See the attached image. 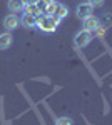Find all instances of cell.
Returning <instances> with one entry per match:
<instances>
[{
  "instance_id": "5bb4252c",
  "label": "cell",
  "mask_w": 112,
  "mask_h": 125,
  "mask_svg": "<svg viewBox=\"0 0 112 125\" xmlns=\"http://www.w3.org/2000/svg\"><path fill=\"white\" fill-rule=\"evenodd\" d=\"M24 5H38V0H22Z\"/></svg>"
},
{
  "instance_id": "4fadbf2b",
  "label": "cell",
  "mask_w": 112,
  "mask_h": 125,
  "mask_svg": "<svg viewBox=\"0 0 112 125\" xmlns=\"http://www.w3.org/2000/svg\"><path fill=\"white\" fill-rule=\"evenodd\" d=\"M89 3L92 5L94 9H99V7H102V5H104V0H89Z\"/></svg>"
},
{
  "instance_id": "277c9868",
  "label": "cell",
  "mask_w": 112,
  "mask_h": 125,
  "mask_svg": "<svg viewBox=\"0 0 112 125\" xmlns=\"http://www.w3.org/2000/svg\"><path fill=\"white\" fill-rule=\"evenodd\" d=\"M94 12V7L89 3V2H84V3H79L77 5V9H75V13H77V17L79 19H87L89 15H92Z\"/></svg>"
},
{
  "instance_id": "5b68a950",
  "label": "cell",
  "mask_w": 112,
  "mask_h": 125,
  "mask_svg": "<svg viewBox=\"0 0 112 125\" xmlns=\"http://www.w3.org/2000/svg\"><path fill=\"white\" fill-rule=\"evenodd\" d=\"M82 22H84V29L89 30V32H95V30L100 27V20L97 19L94 13H92V15H89L87 19H84Z\"/></svg>"
},
{
  "instance_id": "30bf717a",
  "label": "cell",
  "mask_w": 112,
  "mask_h": 125,
  "mask_svg": "<svg viewBox=\"0 0 112 125\" xmlns=\"http://www.w3.org/2000/svg\"><path fill=\"white\" fill-rule=\"evenodd\" d=\"M57 3H59V2H50V3H47L45 10H44V12H45V15H54V13H55Z\"/></svg>"
},
{
  "instance_id": "ba28073f",
  "label": "cell",
  "mask_w": 112,
  "mask_h": 125,
  "mask_svg": "<svg viewBox=\"0 0 112 125\" xmlns=\"http://www.w3.org/2000/svg\"><path fill=\"white\" fill-rule=\"evenodd\" d=\"M67 15H69V9H67V7L64 5V3H57L55 13H54L52 17H54V19H57L59 22H60V20H64V19H65Z\"/></svg>"
},
{
  "instance_id": "8992f818",
  "label": "cell",
  "mask_w": 112,
  "mask_h": 125,
  "mask_svg": "<svg viewBox=\"0 0 112 125\" xmlns=\"http://www.w3.org/2000/svg\"><path fill=\"white\" fill-rule=\"evenodd\" d=\"M20 23L25 29H35L37 27V17L35 15H30V13H24L22 19H20Z\"/></svg>"
},
{
  "instance_id": "7a4b0ae2",
  "label": "cell",
  "mask_w": 112,
  "mask_h": 125,
  "mask_svg": "<svg viewBox=\"0 0 112 125\" xmlns=\"http://www.w3.org/2000/svg\"><path fill=\"white\" fill-rule=\"evenodd\" d=\"M74 42H75V45H77L79 48H85L90 42H92V32L82 29L80 32H77V33H75Z\"/></svg>"
},
{
  "instance_id": "6da1fadb",
  "label": "cell",
  "mask_w": 112,
  "mask_h": 125,
  "mask_svg": "<svg viewBox=\"0 0 112 125\" xmlns=\"http://www.w3.org/2000/svg\"><path fill=\"white\" fill-rule=\"evenodd\" d=\"M37 27L42 32H47V33H52V32H55L57 27H59V20L54 19L52 15H40L37 17Z\"/></svg>"
},
{
  "instance_id": "8fae6325",
  "label": "cell",
  "mask_w": 112,
  "mask_h": 125,
  "mask_svg": "<svg viewBox=\"0 0 112 125\" xmlns=\"http://www.w3.org/2000/svg\"><path fill=\"white\" fill-rule=\"evenodd\" d=\"M24 12L25 13H30V15H35V17H37V13H40L38 12V5H25L24 7Z\"/></svg>"
},
{
  "instance_id": "3957f363",
  "label": "cell",
  "mask_w": 112,
  "mask_h": 125,
  "mask_svg": "<svg viewBox=\"0 0 112 125\" xmlns=\"http://www.w3.org/2000/svg\"><path fill=\"white\" fill-rule=\"evenodd\" d=\"M19 25H20V19L15 13L5 15V19H3V29L7 30V32H13L15 29H19Z\"/></svg>"
},
{
  "instance_id": "52a82bcc",
  "label": "cell",
  "mask_w": 112,
  "mask_h": 125,
  "mask_svg": "<svg viewBox=\"0 0 112 125\" xmlns=\"http://www.w3.org/2000/svg\"><path fill=\"white\" fill-rule=\"evenodd\" d=\"M12 42H13V37L10 32H3L0 33V50H7V48L12 47Z\"/></svg>"
},
{
  "instance_id": "7c38bea8",
  "label": "cell",
  "mask_w": 112,
  "mask_h": 125,
  "mask_svg": "<svg viewBox=\"0 0 112 125\" xmlns=\"http://www.w3.org/2000/svg\"><path fill=\"white\" fill-rule=\"evenodd\" d=\"M55 125H74L70 117H59L55 120Z\"/></svg>"
},
{
  "instance_id": "9a60e30c",
  "label": "cell",
  "mask_w": 112,
  "mask_h": 125,
  "mask_svg": "<svg viewBox=\"0 0 112 125\" xmlns=\"http://www.w3.org/2000/svg\"><path fill=\"white\" fill-rule=\"evenodd\" d=\"M44 2H45V5H47V3H50V2H55V0H44Z\"/></svg>"
},
{
  "instance_id": "9c48e42d",
  "label": "cell",
  "mask_w": 112,
  "mask_h": 125,
  "mask_svg": "<svg viewBox=\"0 0 112 125\" xmlns=\"http://www.w3.org/2000/svg\"><path fill=\"white\" fill-rule=\"evenodd\" d=\"M7 7H9L10 13H17V12H22L25 5H24V2H22V0H9Z\"/></svg>"
}]
</instances>
